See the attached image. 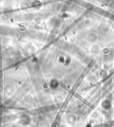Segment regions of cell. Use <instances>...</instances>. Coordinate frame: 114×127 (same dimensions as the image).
<instances>
[{
  "instance_id": "cell-1",
  "label": "cell",
  "mask_w": 114,
  "mask_h": 127,
  "mask_svg": "<svg viewBox=\"0 0 114 127\" xmlns=\"http://www.w3.org/2000/svg\"><path fill=\"white\" fill-rule=\"evenodd\" d=\"M21 123L23 125H27L30 123V118L27 115H22L21 117Z\"/></svg>"
}]
</instances>
